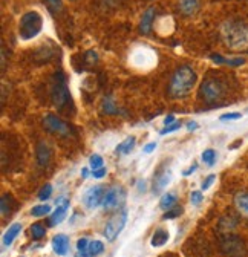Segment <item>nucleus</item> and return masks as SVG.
<instances>
[{
	"mask_svg": "<svg viewBox=\"0 0 248 257\" xmlns=\"http://www.w3.org/2000/svg\"><path fill=\"white\" fill-rule=\"evenodd\" d=\"M221 39L231 51H240L248 46V23L237 19H228L221 25Z\"/></svg>",
	"mask_w": 248,
	"mask_h": 257,
	"instance_id": "obj_1",
	"label": "nucleus"
},
{
	"mask_svg": "<svg viewBox=\"0 0 248 257\" xmlns=\"http://www.w3.org/2000/svg\"><path fill=\"white\" fill-rule=\"evenodd\" d=\"M196 80H198V75L193 71V68L187 66V64L179 66L173 72V75L169 81V95L175 100L185 98L195 87Z\"/></svg>",
	"mask_w": 248,
	"mask_h": 257,
	"instance_id": "obj_2",
	"label": "nucleus"
},
{
	"mask_svg": "<svg viewBox=\"0 0 248 257\" xmlns=\"http://www.w3.org/2000/svg\"><path fill=\"white\" fill-rule=\"evenodd\" d=\"M43 29V17L39 11H28L20 17L19 34L22 40L36 39Z\"/></svg>",
	"mask_w": 248,
	"mask_h": 257,
	"instance_id": "obj_3",
	"label": "nucleus"
},
{
	"mask_svg": "<svg viewBox=\"0 0 248 257\" xmlns=\"http://www.w3.org/2000/svg\"><path fill=\"white\" fill-rule=\"evenodd\" d=\"M69 100V89L66 83V77L61 71H57L52 75L51 83V101L57 109H63Z\"/></svg>",
	"mask_w": 248,
	"mask_h": 257,
	"instance_id": "obj_4",
	"label": "nucleus"
},
{
	"mask_svg": "<svg viewBox=\"0 0 248 257\" xmlns=\"http://www.w3.org/2000/svg\"><path fill=\"white\" fill-rule=\"evenodd\" d=\"M199 96L208 104L219 103L225 96V84L218 78H205L199 87Z\"/></svg>",
	"mask_w": 248,
	"mask_h": 257,
	"instance_id": "obj_5",
	"label": "nucleus"
},
{
	"mask_svg": "<svg viewBox=\"0 0 248 257\" xmlns=\"http://www.w3.org/2000/svg\"><path fill=\"white\" fill-rule=\"evenodd\" d=\"M43 127L52 135L57 137H69L71 135V127L66 121H63L55 113H48L43 116Z\"/></svg>",
	"mask_w": 248,
	"mask_h": 257,
	"instance_id": "obj_6",
	"label": "nucleus"
},
{
	"mask_svg": "<svg viewBox=\"0 0 248 257\" xmlns=\"http://www.w3.org/2000/svg\"><path fill=\"white\" fill-rule=\"evenodd\" d=\"M128 222V211L126 210H122L119 213H116L113 217H110L107 222H106V227H104V237L109 240V242H113L118 234L122 231L124 228V225H126Z\"/></svg>",
	"mask_w": 248,
	"mask_h": 257,
	"instance_id": "obj_7",
	"label": "nucleus"
},
{
	"mask_svg": "<svg viewBox=\"0 0 248 257\" xmlns=\"http://www.w3.org/2000/svg\"><path fill=\"white\" fill-rule=\"evenodd\" d=\"M221 251L228 257H243L245 243L239 236L227 234L221 239Z\"/></svg>",
	"mask_w": 248,
	"mask_h": 257,
	"instance_id": "obj_8",
	"label": "nucleus"
},
{
	"mask_svg": "<svg viewBox=\"0 0 248 257\" xmlns=\"http://www.w3.org/2000/svg\"><path fill=\"white\" fill-rule=\"evenodd\" d=\"M104 193H106V190L101 185L89 187L86 190V193L83 195V204H84V207L89 208V210H94V208L103 205Z\"/></svg>",
	"mask_w": 248,
	"mask_h": 257,
	"instance_id": "obj_9",
	"label": "nucleus"
},
{
	"mask_svg": "<svg viewBox=\"0 0 248 257\" xmlns=\"http://www.w3.org/2000/svg\"><path fill=\"white\" fill-rule=\"evenodd\" d=\"M124 201V190L121 187H110L104 193V199H103V207L106 210H113L118 208Z\"/></svg>",
	"mask_w": 248,
	"mask_h": 257,
	"instance_id": "obj_10",
	"label": "nucleus"
},
{
	"mask_svg": "<svg viewBox=\"0 0 248 257\" xmlns=\"http://www.w3.org/2000/svg\"><path fill=\"white\" fill-rule=\"evenodd\" d=\"M55 211L49 216V225L51 227H55V225L61 223L66 217L68 208H69V199L66 198H58L55 199Z\"/></svg>",
	"mask_w": 248,
	"mask_h": 257,
	"instance_id": "obj_11",
	"label": "nucleus"
},
{
	"mask_svg": "<svg viewBox=\"0 0 248 257\" xmlns=\"http://www.w3.org/2000/svg\"><path fill=\"white\" fill-rule=\"evenodd\" d=\"M52 249L57 255L65 257L69 254L71 249V240L66 234H57L52 237Z\"/></svg>",
	"mask_w": 248,
	"mask_h": 257,
	"instance_id": "obj_12",
	"label": "nucleus"
},
{
	"mask_svg": "<svg viewBox=\"0 0 248 257\" xmlns=\"http://www.w3.org/2000/svg\"><path fill=\"white\" fill-rule=\"evenodd\" d=\"M155 16H157V11L155 8H147L143 16H141V20H140V32L143 36H149L152 32V26H153V22H155Z\"/></svg>",
	"mask_w": 248,
	"mask_h": 257,
	"instance_id": "obj_13",
	"label": "nucleus"
},
{
	"mask_svg": "<svg viewBox=\"0 0 248 257\" xmlns=\"http://www.w3.org/2000/svg\"><path fill=\"white\" fill-rule=\"evenodd\" d=\"M172 181V172L167 170V169H163L161 172H158L155 175V179H153V193H160L163 191Z\"/></svg>",
	"mask_w": 248,
	"mask_h": 257,
	"instance_id": "obj_14",
	"label": "nucleus"
},
{
	"mask_svg": "<svg viewBox=\"0 0 248 257\" xmlns=\"http://www.w3.org/2000/svg\"><path fill=\"white\" fill-rule=\"evenodd\" d=\"M36 158H37V164H39V167H42V169L48 167L49 161H51V149H49V146H48L45 141H40V143L37 144Z\"/></svg>",
	"mask_w": 248,
	"mask_h": 257,
	"instance_id": "obj_15",
	"label": "nucleus"
},
{
	"mask_svg": "<svg viewBox=\"0 0 248 257\" xmlns=\"http://www.w3.org/2000/svg\"><path fill=\"white\" fill-rule=\"evenodd\" d=\"M199 8H201L199 0H179V4H178L179 13L185 17L195 16L199 11Z\"/></svg>",
	"mask_w": 248,
	"mask_h": 257,
	"instance_id": "obj_16",
	"label": "nucleus"
},
{
	"mask_svg": "<svg viewBox=\"0 0 248 257\" xmlns=\"http://www.w3.org/2000/svg\"><path fill=\"white\" fill-rule=\"evenodd\" d=\"M234 207L243 217H248V191L237 193L234 196Z\"/></svg>",
	"mask_w": 248,
	"mask_h": 257,
	"instance_id": "obj_17",
	"label": "nucleus"
},
{
	"mask_svg": "<svg viewBox=\"0 0 248 257\" xmlns=\"http://www.w3.org/2000/svg\"><path fill=\"white\" fill-rule=\"evenodd\" d=\"M169 239H170L169 231L164 230V228H158L157 231L153 233V236H152L150 245H152L153 248H160V246H164V245L169 242Z\"/></svg>",
	"mask_w": 248,
	"mask_h": 257,
	"instance_id": "obj_18",
	"label": "nucleus"
},
{
	"mask_svg": "<svg viewBox=\"0 0 248 257\" xmlns=\"http://www.w3.org/2000/svg\"><path fill=\"white\" fill-rule=\"evenodd\" d=\"M211 61L216 63V64H228V66L231 68H237V66H242V64L245 63L243 58H225L219 54H211L210 55Z\"/></svg>",
	"mask_w": 248,
	"mask_h": 257,
	"instance_id": "obj_19",
	"label": "nucleus"
},
{
	"mask_svg": "<svg viewBox=\"0 0 248 257\" xmlns=\"http://www.w3.org/2000/svg\"><path fill=\"white\" fill-rule=\"evenodd\" d=\"M20 231H22V223L20 222H16V223L11 225V227H8V230L4 234V245L5 246L13 245L14 239L20 234Z\"/></svg>",
	"mask_w": 248,
	"mask_h": 257,
	"instance_id": "obj_20",
	"label": "nucleus"
},
{
	"mask_svg": "<svg viewBox=\"0 0 248 257\" xmlns=\"http://www.w3.org/2000/svg\"><path fill=\"white\" fill-rule=\"evenodd\" d=\"M101 113L104 115H118L121 113L119 107L113 101L112 96H104V100L101 101Z\"/></svg>",
	"mask_w": 248,
	"mask_h": 257,
	"instance_id": "obj_21",
	"label": "nucleus"
},
{
	"mask_svg": "<svg viewBox=\"0 0 248 257\" xmlns=\"http://www.w3.org/2000/svg\"><path fill=\"white\" fill-rule=\"evenodd\" d=\"M135 144H137L135 137H129V138H126L124 141H121V143L115 147V152L119 153V155H129V153L134 150Z\"/></svg>",
	"mask_w": 248,
	"mask_h": 257,
	"instance_id": "obj_22",
	"label": "nucleus"
},
{
	"mask_svg": "<svg viewBox=\"0 0 248 257\" xmlns=\"http://www.w3.org/2000/svg\"><path fill=\"white\" fill-rule=\"evenodd\" d=\"M176 205V195L175 193H164L160 199V208L167 211L170 208H173Z\"/></svg>",
	"mask_w": 248,
	"mask_h": 257,
	"instance_id": "obj_23",
	"label": "nucleus"
},
{
	"mask_svg": "<svg viewBox=\"0 0 248 257\" xmlns=\"http://www.w3.org/2000/svg\"><path fill=\"white\" fill-rule=\"evenodd\" d=\"M236 225H237V219H236V217H233V216H225V217H222L221 222H219V230L228 234L231 230L236 228Z\"/></svg>",
	"mask_w": 248,
	"mask_h": 257,
	"instance_id": "obj_24",
	"label": "nucleus"
},
{
	"mask_svg": "<svg viewBox=\"0 0 248 257\" xmlns=\"http://www.w3.org/2000/svg\"><path fill=\"white\" fill-rule=\"evenodd\" d=\"M0 210H2V216H11L13 211V198L10 195H2V199H0Z\"/></svg>",
	"mask_w": 248,
	"mask_h": 257,
	"instance_id": "obj_25",
	"label": "nucleus"
},
{
	"mask_svg": "<svg viewBox=\"0 0 248 257\" xmlns=\"http://www.w3.org/2000/svg\"><path fill=\"white\" fill-rule=\"evenodd\" d=\"M87 251H89L90 257H98L104 251V243L101 240H90L89 246H87Z\"/></svg>",
	"mask_w": 248,
	"mask_h": 257,
	"instance_id": "obj_26",
	"label": "nucleus"
},
{
	"mask_svg": "<svg viewBox=\"0 0 248 257\" xmlns=\"http://www.w3.org/2000/svg\"><path fill=\"white\" fill-rule=\"evenodd\" d=\"M45 234H46V228L43 223L37 222L31 225V236H33L34 240H40L42 237H45Z\"/></svg>",
	"mask_w": 248,
	"mask_h": 257,
	"instance_id": "obj_27",
	"label": "nucleus"
},
{
	"mask_svg": "<svg viewBox=\"0 0 248 257\" xmlns=\"http://www.w3.org/2000/svg\"><path fill=\"white\" fill-rule=\"evenodd\" d=\"M31 214L34 217H43V216H48L51 214V205L48 204H40V205H36L31 208Z\"/></svg>",
	"mask_w": 248,
	"mask_h": 257,
	"instance_id": "obj_28",
	"label": "nucleus"
},
{
	"mask_svg": "<svg viewBox=\"0 0 248 257\" xmlns=\"http://www.w3.org/2000/svg\"><path fill=\"white\" fill-rule=\"evenodd\" d=\"M201 158H202V161H204V163H205L208 167H213L214 163H216V150H213V149H205V150L202 152Z\"/></svg>",
	"mask_w": 248,
	"mask_h": 257,
	"instance_id": "obj_29",
	"label": "nucleus"
},
{
	"mask_svg": "<svg viewBox=\"0 0 248 257\" xmlns=\"http://www.w3.org/2000/svg\"><path fill=\"white\" fill-rule=\"evenodd\" d=\"M103 166H104V161H103V158L100 155H92L89 158V167H90L92 172L98 170V169H103Z\"/></svg>",
	"mask_w": 248,
	"mask_h": 257,
	"instance_id": "obj_30",
	"label": "nucleus"
},
{
	"mask_svg": "<svg viewBox=\"0 0 248 257\" xmlns=\"http://www.w3.org/2000/svg\"><path fill=\"white\" fill-rule=\"evenodd\" d=\"M83 61H84L86 66H94V64L98 61L97 52H94V51H87V52L83 55Z\"/></svg>",
	"mask_w": 248,
	"mask_h": 257,
	"instance_id": "obj_31",
	"label": "nucleus"
},
{
	"mask_svg": "<svg viewBox=\"0 0 248 257\" xmlns=\"http://www.w3.org/2000/svg\"><path fill=\"white\" fill-rule=\"evenodd\" d=\"M52 195V185L51 184H46L42 187V190L39 191V199L40 201H48Z\"/></svg>",
	"mask_w": 248,
	"mask_h": 257,
	"instance_id": "obj_32",
	"label": "nucleus"
},
{
	"mask_svg": "<svg viewBox=\"0 0 248 257\" xmlns=\"http://www.w3.org/2000/svg\"><path fill=\"white\" fill-rule=\"evenodd\" d=\"M181 213H182V208L175 205L173 208H170V210L166 211V214L163 216V219H164V220H167V219H176L178 216H181Z\"/></svg>",
	"mask_w": 248,
	"mask_h": 257,
	"instance_id": "obj_33",
	"label": "nucleus"
},
{
	"mask_svg": "<svg viewBox=\"0 0 248 257\" xmlns=\"http://www.w3.org/2000/svg\"><path fill=\"white\" fill-rule=\"evenodd\" d=\"M242 118L240 112H228V113H222L219 116V121H237Z\"/></svg>",
	"mask_w": 248,
	"mask_h": 257,
	"instance_id": "obj_34",
	"label": "nucleus"
},
{
	"mask_svg": "<svg viewBox=\"0 0 248 257\" xmlns=\"http://www.w3.org/2000/svg\"><path fill=\"white\" fill-rule=\"evenodd\" d=\"M46 4L52 13H60L63 10V2H61V0H46Z\"/></svg>",
	"mask_w": 248,
	"mask_h": 257,
	"instance_id": "obj_35",
	"label": "nucleus"
},
{
	"mask_svg": "<svg viewBox=\"0 0 248 257\" xmlns=\"http://www.w3.org/2000/svg\"><path fill=\"white\" fill-rule=\"evenodd\" d=\"M181 127V122H178V121H175L173 124H170V125H166L164 128H163V131L160 132V135H169V134H172V132H176L178 131V128Z\"/></svg>",
	"mask_w": 248,
	"mask_h": 257,
	"instance_id": "obj_36",
	"label": "nucleus"
},
{
	"mask_svg": "<svg viewBox=\"0 0 248 257\" xmlns=\"http://www.w3.org/2000/svg\"><path fill=\"white\" fill-rule=\"evenodd\" d=\"M190 201L193 205H199L202 201H204V195H202V191L196 190V191H192V195H190Z\"/></svg>",
	"mask_w": 248,
	"mask_h": 257,
	"instance_id": "obj_37",
	"label": "nucleus"
},
{
	"mask_svg": "<svg viewBox=\"0 0 248 257\" xmlns=\"http://www.w3.org/2000/svg\"><path fill=\"white\" fill-rule=\"evenodd\" d=\"M214 179H216V175H208L204 181H202V184H201V190H208L210 187H211V184L214 182Z\"/></svg>",
	"mask_w": 248,
	"mask_h": 257,
	"instance_id": "obj_38",
	"label": "nucleus"
},
{
	"mask_svg": "<svg viewBox=\"0 0 248 257\" xmlns=\"http://www.w3.org/2000/svg\"><path fill=\"white\" fill-rule=\"evenodd\" d=\"M158 147V144L157 143H149V144H146L144 146V149H143V152L146 153V155H149V153H152V152H155V149H157Z\"/></svg>",
	"mask_w": 248,
	"mask_h": 257,
	"instance_id": "obj_39",
	"label": "nucleus"
},
{
	"mask_svg": "<svg viewBox=\"0 0 248 257\" xmlns=\"http://www.w3.org/2000/svg\"><path fill=\"white\" fill-rule=\"evenodd\" d=\"M106 173H107V170L103 167V169H98V170H94V172H92V176H94L95 179H101V178L106 176Z\"/></svg>",
	"mask_w": 248,
	"mask_h": 257,
	"instance_id": "obj_40",
	"label": "nucleus"
},
{
	"mask_svg": "<svg viewBox=\"0 0 248 257\" xmlns=\"http://www.w3.org/2000/svg\"><path fill=\"white\" fill-rule=\"evenodd\" d=\"M87 246H89V240H87L86 237L78 239V242H77V249H87Z\"/></svg>",
	"mask_w": 248,
	"mask_h": 257,
	"instance_id": "obj_41",
	"label": "nucleus"
},
{
	"mask_svg": "<svg viewBox=\"0 0 248 257\" xmlns=\"http://www.w3.org/2000/svg\"><path fill=\"white\" fill-rule=\"evenodd\" d=\"M196 170H198V164L195 163L190 169H187V170H184V172H182V176H190V175H193Z\"/></svg>",
	"mask_w": 248,
	"mask_h": 257,
	"instance_id": "obj_42",
	"label": "nucleus"
},
{
	"mask_svg": "<svg viewBox=\"0 0 248 257\" xmlns=\"http://www.w3.org/2000/svg\"><path fill=\"white\" fill-rule=\"evenodd\" d=\"M74 257H90V254H89L87 249H77V252H75Z\"/></svg>",
	"mask_w": 248,
	"mask_h": 257,
	"instance_id": "obj_43",
	"label": "nucleus"
},
{
	"mask_svg": "<svg viewBox=\"0 0 248 257\" xmlns=\"http://www.w3.org/2000/svg\"><path fill=\"white\" fill-rule=\"evenodd\" d=\"M196 128H198V122L196 121H189L187 122V131L193 132V131H196Z\"/></svg>",
	"mask_w": 248,
	"mask_h": 257,
	"instance_id": "obj_44",
	"label": "nucleus"
},
{
	"mask_svg": "<svg viewBox=\"0 0 248 257\" xmlns=\"http://www.w3.org/2000/svg\"><path fill=\"white\" fill-rule=\"evenodd\" d=\"M175 122V115H167L166 118H164V125H170V124H173Z\"/></svg>",
	"mask_w": 248,
	"mask_h": 257,
	"instance_id": "obj_45",
	"label": "nucleus"
},
{
	"mask_svg": "<svg viewBox=\"0 0 248 257\" xmlns=\"http://www.w3.org/2000/svg\"><path fill=\"white\" fill-rule=\"evenodd\" d=\"M138 188H140V193H144V191H146V190H144V188H146V184H144L143 181H140V182H138Z\"/></svg>",
	"mask_w": 248,
	"mask_h": 257,
	"instance_id": "obj_46",
	"label": "nucleus"
},
{
	"mask_svg": "<svg viewBox=\"0 0 248 257\" xmlns=\"http://www.w3.org/2000/svg\"><path fill=\"white\" fill-rule=\"evenodd\" d=\"M81 175H83V178H87V176H89V170H87V169H83V170H81Z\"/></svg>",
	"mask_w": 248,
	"mask_h": 257,
	"instance_id": "obj_47",
	"label": "nucleus"
}]
</instances>
